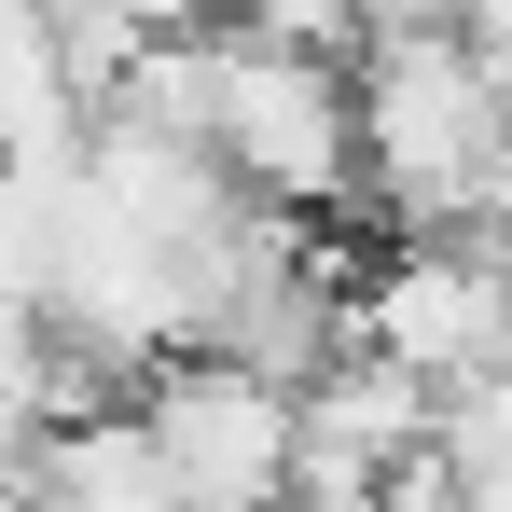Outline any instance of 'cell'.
<instances>
[{"mask_svg": "<svg viewBox=\"0 0 512 512\" xmlns=\"http://www.w3.org/2000/svg\"><path fill=\"white\" fill-rule=\"evenodd\" d=\"M208 167L263 194V208H360V125H346V56H305V42H263L222 14L208 42V111H194ZM374 222V208H360Z\"/></svg>", "mask_w": 512, "mask_h": 512, "instance_id": "cell-1", "label": "cell"}]
</instances>
